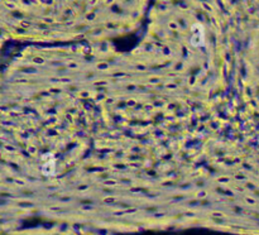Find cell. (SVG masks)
Listing matches in <instances>:
<instances>
[{"label":"cell","mask_w":259,"mask_h":235,"mask_svg":"<svg viewBox=\"0 0 259 235\" xmlns=\"http://www.w3.org/2000/svg\"><path fill=\"white\" fill-rule=\"evenodd\" d=\"M40 161H42V166H40V169H42L43 174L51 176V174L55 173L56 159H55V157H53V154H51V153L45 154V156L40 158Z\"/></svg>","instance_id":"1"}]
</instances>
